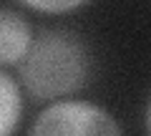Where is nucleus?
<instances>
[{"label": "nucleus", "instance_id": "1", "mask_svg": "<svg viewBox=\"0 0 151 136\" xmlns=\"http://www.w3.org/2000/svg\"><path fill=\"white\" fill-rule=\"evenodd\" d=\"M88 50L68 30H43L20 60V86L38 101H60L86 83Z\"/></svg>", "mask_w": 151, "mask_h": 136}, {"label": "nucleus", "instance_id": "2", "mask_svg": "<svg viewBox=\"0 0 151 136\" xmlns=\"http://www.w3.org/2000/svg\"><path fill=\"white\" fill-rule=\"evenodd\" d=\"M28 136H124L119 121L101 104L86 98L50 101L35 116Z\"/></svg>", "mask_w": 151, "mask_h": 136}, {"label": "nucleus", "instance_id": "4", "mask_svg": "<svg viewBox=\"0 0 151 136\" xmlns=\"http://www.w3.org/2000/svg\"><path fill=\"white\" fill-rule=\"evenodd\" d=\"M0 93H3L0 136H13L23 116V96H20V83L10 76V68H3V73H0Z\"/></svg>", "mask_w": 151, "mask_h": 136}, {"label": "nucleus", "instance_id": "5", "mask_svg": "<svg viewBox=\"0 0 151 136\" xmlns=\"http://www.w3.org/2000/svg\"><path fill=\"white\" fill-rule=\"evenodd\" d=\"M18 3L35 13H43V15H68V13L83 8L88 0H18Z\"/></svg>", "mask_w": 151, "mask_h": 136}, {"label": "nucleus", "instance_id": "3", "mask_svg": "<svg viewBox=\"0 0 151 136\" xmlns=\"http://www.w3.org/2000/svg\"><path fill=\"white\" fill-rule=\"evenodd\" d=\"M33 40H35V35L30 30V23L18 10L5 5L0 10V63H3V68L20 65V60L30 50Z\"/></svg>", "mask_w": 151, "mask_h": 136}, {"label": "nucleus", "instance_id": "6", "mask_svg": "<svg viewBox=\"0 0 151 136\" xmlns=\"http://www.w3.org/2000/svg\"><path fill=\"white\" fill-rule=\"evenodd\" d=\"M146 131L151 136V98H149V106H146Z\"/></svg>", "mask_w": 151, "mask_h": 136}]
</instances>
